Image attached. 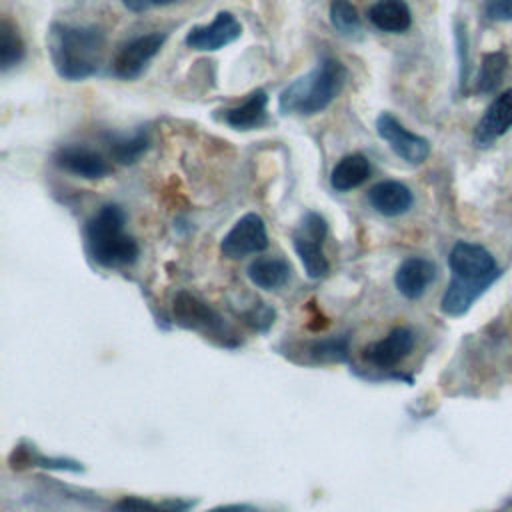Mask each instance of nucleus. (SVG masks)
<instances>
[{
    "label": "nucleus",
    "mask_w": 512,
    "mask_h": 512,
    "mask_svg": "<svg viewBox=\"0 0 512 512\" xmlns=\"http://www.w3.org/2000/svg\"><path fill=\"white\" fill-rule=\"evenodd\" d=\"M46 40L50 62L60 78L78 82L100 70L106 52V36L100 28L54 22Z\"/></svg>",
    "instance_id": "1"
},
{
    "label": "nucleus",
    "mask_w": 512,
    "mask_h": 512,
    "mask_svg": "<svg viewBox=\"0 0 512 512\" xmlns=\"http://www.w3.org/2000/svg\"><path fill=\"white\" fill-rule=\"evenodd\" d=\"M348 78L346 66L336 58H322L316 68L288 84L278 98L282 114L314 116L326 110L344 88Z\"/></svg>",
    "instance_id": "2"
},
{
    "label": "nucleus",
    "mask_w": 512,
    "mask_h": 512,
    "mask_svg": "<svg viewBox=\"0 0 512 512\" xmlns=\"http://www.w3.org/2000/svg\"><path fill=\"white\" fill-rule=\"evenodd\" d=\"M126 216L116 204L102 206L86 224V244L92 258L106 268L128 266L138 258V244L124 232Z\"/></svg>",
    "instance_id": "3"
},
{
    "label": "nucleus",
    "mask_w": 512,
    "mask_h": 512,
    "mask_svg": "<svg viewBox=\"0 0 512 512\" xmlns=\"http://www.w3.org/2000/svg\"><path fill=\"white\" fill-rule=\"evenodd\" d=\"M328 224L316 212H306L300 226L296 228L292 240L298 258L310 278H322L328 274L330 264L322 252V242L326 238Z\"/></svg>",
    "instance_id": "4"
},
{
    "label": "nucleus",
    "mask_w": 512,
    "mask_h": 512,
    "mask_svg": "<svg viewBox=\"0 0 512 512\" xmlns=\"http://www.w3.org/2000/svg\"><path fill=\"white\" fill-rule=\"evenodd\" d=\"M448 264L452 270V278L470 284L490 286L498 276L494 256L484 246L472 242H456L450 250Z\"/></svg>",
    "instance_id": "5"
},
{
    "label": "nucleus",
    "mask_w": 512,
    "mask_h": 512,
    "mask_svg": "<svg viewBox=\"0 0 512 512\" xmlns=\"http://www.w3.org/2000/svg\"><path fill=\"white\" fill-rule=\"evenodd\" d=\"M376 132L390 150L408 164H422L430 156V142L404 128V124L390 112H382L376 118Z\"/></svg>",
    "instance_id": "6"
},
{
    "label": "nucleus",
    "mask_w": 512,
    "mask_h": 512,
    "mask_svg": "<svg viewBox=\"0 0 512 512\" xmlns=\"http://www.w3.org/2000/svg\"><path fill=\"white\" fill-rule=\"evenodd\" d=\"M166 42V34L150 32L126 42L112 58V74L122 80L138 78L148 62L160 52Z\"/></svg>",
    "instance_id": "7"
},
{
    "label": "nucleus",
    "mask_w": 512,
    "mask_h": 512,
    "mask_svg": "<svg viewBox=\"0 0 512 512\" xmlns=\"http://www.w3.org/2000/svg\"><path fill=\"white\" fill-rule=\"evenodd\" d=\"M268 248V234H266V224L264 220L254 214L248 212L244 214L230 230L228 234L222 238L220 242V250L226 258L238 260L244 258L248 254H258L262 250Z\"/></svg>",
    "instance_id": "8"
},
{
    "label": "nucleus",
    "mask_w": 512,
    "mask_h": 512,
    "mask_svg": "<svg viewBox=\"0 0 512 512\" xmlns=\"http://www.w3.org/2000/svg\"><path fill=\"white\" fill-rule=\"evenodd\" d=\"M240 34H242V26L236 20V16L232 12L222 10L216 14V18L210 24L190 28L184 42L192 50L214 52V50H220V48L232 44L234 40H238Z\"/></svg>",
    "instance_id": "9"
},
{
    "label": "nucleus",
    "mask_w": 512,
    "mask_h": 512,
    "mask_svg": "<svg viewBox=\"0 0 512 512\" xmlns=\"http://www.w3.org/2000/svg\"><path fill=\"white\" fill-rule=\"evenodd\" d=\"M174 318L180 326L190 330H198L210 336H222V332L226 334L222 318L208 304L188 292H178L174 298Z\"/></svg>",
    "instance_id": "10"
},
{
    "label": "nucleus",
    "mask_w": 512,
    "mask_h": 512,
    "mask_svg": "<svg viewBox=\"0 0 512 512\" xmlns=\"http://www.w3.org/2000/svg\"><path fill=\"white\" fill-rule=\"evenodd\" d=\"M54 162L58 168L86 178V180H98L110 174L112 166L110 162L96 150L88 148V146H78V144H70V146H62L56 156Z\"/></svg>",
    "instance_id": "11"
},
{
    "label": "nucleus",
    "mask_w": 512,
    "mask_h": 512,
    "mask_svg": "<svg viewBox=\"0 0 512 512\" xmlns=\"http://www.w3.org/2000/svg\"><path fill=\"white\" fill-rule=\"evenodd\" d=\"M512 128V88L504 90L492 100L482 118L476 124L474 140L480 146L492 144L496 138L506 134Z\"/></svg>",
    "instance_id": "12"
},
{
    "label": "nucleus",
    "mask_w": 512,
    "mask_h": 512,
    "mask_svg": "<svg viewBox=\"0 0 512 512\" xmlns=\"http://www.w3.org/2000/svg\"><path fill=\"white\" fill-rule=\"evenodd\" d=\"M414 348V334L410 328H394L386 338L366 348L364 358L376 368H394Z\"/></svg>",
    "instance_id": "13"
},
{
    "label": "nucleus",
    "mask_w": 512,
    "mask_h": 512,
    "mask_svg": "<svg viewBox=\"0 0 512 512\" xmlns=\"http://www.w3.org/2000/svg\"><path fill=\"white\" fill-rule=\"evenodd\" d=\"M434 276H436V266L430 260L412 256L398 266L394 274V284L402 296L416 300L428 290Z\"/></svg>",
    "instance_id": "14"
},
{
    "label": "nucleus",
    "mask_w": 512,
    "mask_h": 512,
    "mask_svg": "<svg viewBox=\"0 0 512 512\" xmlns=\"http://www.w3.org/2000/svg\"><path fill=\"white\" fill-rule=\"evenodd\" d=\"M370 206L382 216H400L410 210L414 198L406 184L398 180H382L368 190Z\"/></svg>",
    "instance_id": "15"
},
{
    "label": "nucleus",
    "mask_w": 512,
    "mask_h": 512,
    "mask_svg": "<svg viewBox=\"0 0 512 512\" xmlns=\"http://www.w3.org/2000/svg\"><path fill=\"white\" fill-rule=\"evenodd\" d=\"M268 94L264 90H254L240 106L224 110V122L234 130H254L268 120Z\"/></svg>",
    "instance_id": "16"
},
{
    "label": "nucleus",
    "mask_w": 512,
    "mask_h": 512,
    "mask_svg": "<svg viewBox=\"0 0 512 512\" xmlns=\"http://www.w3.org/2000/svg\"><path fill=\"white\" fill-rule=\"evenodd\" d=\"M370 172H372V166H370V160L364 154H360V152L348 154L332 168L330 186L336 192L354 190L370 178Z\"/></svg>",
    "instance_id": "17"
},
{
    "label": "nucleus",
    "mask_w": 512,
    "mask_h": 512,
    "mask_svg": "<svg viewBox=\"0 0 512 512\" xmlns=\"http://www.w3.org/2000/svg\"><path fill=\"white\" fill-rule=\"evenodd\" d=\"M368 18L378 30L392 34L406 32L412 24V12L404 0H378L368 10Z\"/></svg>",
    "instance_id": "18"
},
{
    "label": "nucleus",
    "mask_w": 512,
    "mask_h": 512,
    "mask_svg": "<svg viewBox=\"0 0 512 512\" xmlns=\"http://www.w3.org/2000/svg\"><path fill=\"white\" fill-rule=\"evenodd\" d=\"M248 278L262 290L282 288L290 278V264L282 258L260 256L248 266Z\"/></svg>",
    "instance_id": "19"
},
{
    "label": "nucleus",
    "mask_w": 512,
    "mask_h": 512,
    "mask_svg": "<svg viewBox=\"0 0 512 512\" xmlns=\"http://www.w3.org/2000/svg\"><path fill=\"white\" fill-rule=\"evenodd\" d=\"M150 148V138L146 132L138 130L134 134H112L108 136V150L110 158L120 164H134L138 162L146 150Z\"/></svg>",
    "instance_id": "20"
},
{
    "label": "nucleus",
    "mask_w": 512,
    "mask_h": 512,
    "mask_svg": "<svg viewBox=\"0 0 512 512\" xmlns=\"http://www.w3.org/2000/svg\"><path fill=\"white\" fill-rule=\"evenodd\" d=\"M486 290H488L486 284H470V282H462V280L452 278V282L448 284V288L442 296V310L450 316H460Z\"/></svg>",
    "instance_id": "21"
},
{
    "label": "nucleus",
    "mask_w": 512,
    "mask_h": 512,
    "mask_svg": "<svg viewBox=\"0 0 512 512\" xmlns=\"http://www.w3.org/2000/svg\"><path fill=\"white\" fill-rule=\"evenodd\" d=\"M506 68H508L506 52L496 50V52L484 54L480 70H478V78H476V90L482 94L494 92L502 84Z\"/></svg>",
    "instance_id": "22"
},
{
    "label": "nucleus",
    "mask_w": 512,
    "mask_h": 512,
    "mask_svg": "<svg viewBox=\"0 0 512 512\" xmlns=\"http://www.w3.org/2000/svg\"><path fill=\"white\" fill-rule=\"evenodd\" d=\"M24 58V42L18 34V28L4 18L0 22V68L2 72L10 70Z\"/></svg>",
    "instance_id": "23"
},
{
    "label": "nucleus",
    "mask_w": 512,
    "mask_h": 512,
    "mask_svg": "<svg viewBox=\"0 0 512 512\" xmlns=\"http://www.w3.org/2000/svg\"><path fill=\"white\" fill-rule=\"evenodd\" d=\"M330 22L334 30L342 36H352L360 32V16L356 6L350 0H332L330 2Z\"/></svg>",
    "instance_id": "24"
},
{
    "label": "nucleus",
    "mask_w": 512,
    "mask_h": 512,
    "mask_svg": "<svg viewBox=\"0 0 512 512\" xmlns=\"http://www.w3.org/2000/svg\"><path fill=\"white\" fill-rule=\"evenodd\" d=\"M188 504L184 502H164L156 504L138 496H126L118 500L112 508V512H184Z\"/></svg>",
    "instance_id": "25"
},
{
    "label": "nucleus",
    "mask_w": 512,
    "mask_h": 512,
    "mask_svg": "<svg viewBox=\"0 0 512 512\" xmlns=\"http://www.w3.org/2000/svg\"><path fill=\"white\" fill-rule=\"evenodd\" d=\"M486 14L494 20H512V0H486Z\"/></svg>",
    "instance_id": "26"
},
{
    "label": "nucleus",
    "mask_w": 512,
    "mask_h": 512,
    "mask_svg": "<svg viewBox=\"0 0 512 512\" xmlns=\"http://www.w3.org/2000/svg\"><path fill=\"white\" fill-rule=\"evenodd\" d=\"M178 0H122L124 8H128L130 12H146V10H152V8H160V6H168V4H174Z\"/></svg>",
    "instance_id": "27"
},
{
    "label": "nucleus",
    "mask_w": 512,
    "mask_h": 512,
    "mask_svg": "<svg viewBox=\"0 0 512 512\" xmlns=\"http://www.w3.org/2000/svg\"><path fill=\"white\" fill-rule=\"evenodd\" d=\"M210 512H260V510L254 506H248V504H228V506L212 508Z\"/></svg>",
    "instance_id": "28"
}]
</instances>
